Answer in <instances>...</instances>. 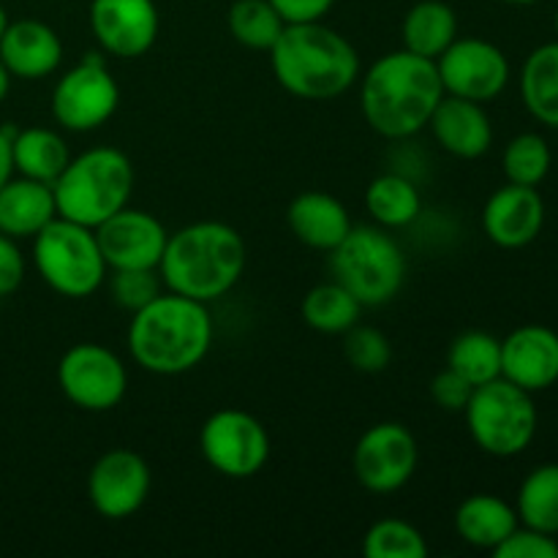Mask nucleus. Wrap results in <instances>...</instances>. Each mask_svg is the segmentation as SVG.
I'll return each mask as SVG.
<instances>
[{"instance_id":"obj_31","label":"nucleus","mask_w":558,"mask_h":558,"mask_svg":"<svg viewBox=\"0 0 558 558\" xmlns=\"http://www.w3.org/2000/svg\"><path fill=\"white\" fill-rule=\"evenodd\" d=\"M227 25L238 44L248 49H259V52H270L287 22L272 9L270 0H234L229 5Z\"/></svg>"},{"instance_id":"obj_28","label":"nucleus","mask_w":558,"mask_h":558,"mask_svg":"<svg viewBox=\"0 0 558 558\" xmlns=\"http://www.w3.org/2000/svg\"><path fill=\"white\" fill-rule=\"evenodd\" d=\"M300 311H303V319L311 330L322 332V336H343L360 322L363 303L338 281H327L316 283L305 294Z\"/></svg>"},{"instance_id":"obj_6","label":"nucleus","mask_w":558,"mask_h":558,"mask_svg":"<svg viewBox=\"0 0 558 558\" xmlns=\"http://www.w3.org/2000/svg\"><path fill=\"white\" fill-rule=\"evenodd\" d=\"M332 281L347 287L363 308L387 305L407 281V254L385 227H352L330 251Z\"/></svg>"},{"instance_id":"obj_25","label":"nucleus","mask_w":558,"mask_h":558,"mask_svg":"<svg viewBox=\"0 0 558 558\" xmlns=\"http://www.w3.org/2000/svg\"><path fill=\"white\" fill-rule=\"evenodd\" d=\"M11 161L14 172H20L22 178L52 185L71 161V153L58 131L33 125L11 134Z\"/></svg>"},{"instance_id":"obj_2","label":"nucleus","mask_w":558,"mask_h":558,"mask_svg":"<svg viewBox=\"0 0 558 558\" xmlns=\"http://www.w3.org/2000/svg\"><path fill=\"white\" fill-rule=\"evenodd\" d=\"M213 347V319L207 303L161 292L131 314L129 352L142 371L180 376L194 371Z\"/></svg>"},{"instance_id":"obj_22","label":"nucleus","mask_w":558,"mask_h":558,"mask_svg":"<svg viewBox=\"0 0 558 558\" xmlns=\"http://www.w3.org/2000/svg\"><path fill=\"white\" fill-rule=\"evenodd\" d=\"M52 218H58L52 185L11 174L0 185V232L14 240L36 238Z\"/></svg>"},{"instance_id":"obj_3","label":"nucleus","mask_w":558,"mask_h":558,"mask_svg":"<svg viewBox=\"0 0 558 558\" xmlns=\"http://www.w3.org/2000/svg\"><path fill=\"white\" fill-rule=\"evenodd\" d=\"M245 270V240L223 221H196L169 234L158 276L163 289L199 303L227 298Z\"/></svg>"},{"instance_id":"obj_10","label":"nucleus","mask_w":558,"mask_h":558,"mask_svg":"<svg viewBox=\"0 0 558 558\" xmlns=\"http://www.w3.org/2000/svg\"><path fill=\"white\" fill-rule=\"evenodd\" d=\"M202 458L227 480H251L270 458V434L243 409H218L199 430Z\"/></svg>"},{"instance_id":"obj_1","label":"nucleus","mask_w":558,"mask_h":558,"mask_svg":"<svg viewBox=\"0 0 558 558\" xmlns=\"http://www.w3.org/2000/svg\"><path fill=\"white\" fill-rule=\"evenodd\" d=\"M441 98L445 87L436 60L420 58L409 49L374 60L360 85L365 123L385 140H409L428 129Z\"/></svg>"},{"instance_id":"obj_38","label":"nucleus","mask_w":558,"mask_h":558,"mask_svg":"<svg viewBox=\"0 0 558 558\" xmlns=\"http://www.w3.org/2000/svg\"><path fill=\"white\" fill-rule=\"evenodd\" d=\"M25 281V256L14 238L0 232V298H9Z\"/></svg>"},{"instance_id":"obj_20","label":"nucleus","mask_w":558,"mask_h":558,"mask_svg":"<svg viewBox=\"0 0 558 558\" xmlns=\"http://www.w3.org/2000/svg\"><path fill=\"white\" fill-rule=\"evenodd\" d=\"M0 60L16 80H44L63 63V41L41 20L9 22L0 38Z\"/></svg>"},{"instance_id":"obj_14","label":"nucleus","mask_w":558,"mask_h":558,"mask_svg":"<svg viewBox=\"0 0 558 558\" xmlns=\"http://www.w3.org/2000/svg\"><path fill=\"white\" fill-rule=\"evenodd\" d=\"M153 474L145 458L125 447L104 452L87 474L93 510L107 521H125L145 507Z\"/></svg>"},{"instance_id":"obj_32","label":"nucleus","mask_w":558,"mask_h":558,"mask_svg":"<svg viewBox=\"0 0 558 558\" xmlns=\"http://www.w3.org/2000/svg\"><path fill=\"white\" fill-rule=\"evenodd\" d=\"M550 163H554V153H550L548 140L543 134H534V131L512 136L505 147V156H501L507 183L532 185V189H537L548 178Z\"/></svg>"},{"instance_id":"obj_8","label":"nucleus","mask_w":558,"mask_h":558,"mask_svg":"<svg viewBox=\"0 0 558 558\" xmlns=\"http://www.w3.org/2000/svg\"><path fill=\"white\" fill-rule=\"evenodd\" d=\"M469 436L490 458H515L532 447L539 428L534 396L505 376L474 387L466 409Z\"/></svg>"},{"instance_id":"obj_35","label":"nucleus","mask_w":558,"mask_h":558,"mask_svg":"<svg viewBox=\"0 0 558 558\" xmlns=\"http://www.w3.org/2000/svg\"><path fill=\"white\" fill-rule=\"evenodd\" d=\"M161 292L163 281L158 270H112V278H109V294H112L114 305L131 311V314L145 308Z\"/></svg>"},{"instance_id":"obj_11","label":"nucleus","mask_w":558,"mask_h":558,"mask_svg":"<svg viewBox=\"0 0 558 558\" xmlns=\"http://www.w3.org/2000/svg\"><path fill=\"white\" fill-rule=\"evenodd\" d=\"M58 387L82 412H109L129 392V371L112 349L85 341L60 357Z\"/></svg>"},{"instance_id":"obj_42","label":"nucleus","mask_w":558,"mask_h":558,"mask_svg":"<svg viewBox=\"0 0 558 558\" xmlns=\"http://www.w3.org/2000/svg\"><path fill=\"white\" fill-rule=\"evenodd\" d=\"M5 27H9V14H5V9H3V5H0V38H3Z\"/></svg>"},{"instance_id":"obj_44","label":"nucleus","mask_w":558,"mask_h":558,"mask_svg":"<svg viewBox=\"0 0 558 558\" xmlns=\"http://www.w3.org/2000/svg\"><path fill=\"white\" fill-rule=\"evenodd\" d=\"M554 25H556V33H558V5H556V16H554Z\"/></svg>"},{"instance_id":"obj_21","label":"nucleus","mask_w":558,"mask_h":558,"mask_svg":"<svg viewBox=\"0 0 558 558\" xmlns=\"http://www.w3.org/2000/svg\"><path fill=\"white\" fill-rule=\"evenodd\" d=\"M287 223L294 240L322 254H330L354 227L347 205L325 191H305L294 196L287 210Z\"/></svg>"},{"instance_id":"obj_5","label":"nucleus","mask_w":558,"mask_h":558,"mask_svg":"<svg viewBox=\"0 0 558 558\" xmlns=\"http://www.w3.org/2000/svg\"><path fill=\"white\" fill-rule=\"evenodd\" d=\"M54 207L60 218L96 229L134 194V167L118 147H90L65 163L52 183Z\"/></svg>"},{"instance_id":"obj_7","label":"nucleus","mask_w":558,"mask_h":558,"mask_svg":"<svg viewBox=\"0 0 558 558\" xmlns=\"http://www.w3.org/2000/svg\"><path fill=\"white\" fill-rule=\"evenodd\" d=\"M33 265L52 292L69 300L96 294L109 270L96 229L60 216L33 238Z\"/></svg>"},{"instance_id":"obj_37","label":"nucleus","mask_w":558,"mask_h":558,"mask_svg":"<svg viewBox=\"0 0 558 558\" xmlns=\"http://www.w3.org/2000/svg\"><path fill=\"white\" fill-rule=\"evenodd\" d=\"M472 392H474V385H469L463 376H458L456 371L450 368L439 371V374L434 376V381H430V398H434L436 407L445 409V412L463 414Z\"/></svg>"},{"instance_id":"obj_34","label":"nucleus","mask_w":558,"mask_h":558,"mask_svg":"<svg viewBox=\"0 0 558 558\" xmlns=\"http://www.w3.org/2000/svg\"><path fill=\"white\" fill-rule=\"evenodd\" d=\"M343 357L360 374H381L392 360V347L387 336L376 327L354 325L343 332Z\"/></svg>"},{"instance_id":"obj_15","label":"nucleus","mask_w":558,"mask_h":558,"mask_svg":"<svg viewBox=\"0 0 558 558\" xmlns=\"http://www.w3.org/2000/svg\"><path fill=\"white\" fill-rule=\"evenodd\" d=\"M96 238L109 270H158L169 232L156 216L125 205L98 223Z\"/></svg>"},{"instance_id":"obj_30","label":"nucleus","mask_w":558,"mask_h":558,"mask_svg":"<svg viewBox=\"0 0 558 558\" xmlns=\"http://www.w3.org/2000/svg\"><path fill=\"white\" fill-rule=\"evenodd\" d=\"M447 368L456 371L469 385L480 387L501 376V338L485 330H466L450 343Z\"/></svg>"},{"instance_id":"obj_40","label":"nucleus","mask_w":558,"mask_h":558,"mask_svg":"<svg viewBox=\"0 0 558 558\" xmlns=\"http://www.w3.org/2000/svg\"><path fill=\"white\" fill-rule=\"evenodd\" d=\"M14 174V161H11V134L0 129V185Z\"/></svg>"},{"instance_id":"obj_24","label":"nucleus","mask_w":558,"mask_h":558,"mask_svg":"<svg viewBox=\"0 0 558 558\" xmlns=\"http://www.w3.org/2000/svg\"><path fill=\"white\" fill-rule=\"evenodd\" d=\"M458 38V14L445 0H420L401 22L403 49L436 60Z\"/></svg>"},{"instance_id":"obj_27","label":"nucleus","mask_w":558,"mask_h":558,"mask_svg":"<svg viewBox=\"0 0 558 558\" xmlns=\"http://www.w3.org/2000/svg\"><path fill=\"white\" fill-rule=\"evenodd\" d=\"M365 210L379 227L403 229L420 218L423 196L407 174L385 172L371 180L365 189Z\"/></svg>"},{"instance_id":"obj_33","label":"nucleus","mask_w":558,"mask_h":558,"mask_svg":"<svg viewBox=\"0 0 558 558\" xmlns=\"http://www.w3.org/2000/svg\"><path fill=\"white\" fill-rule=\"evenodd\" d=\"M363 554L368 558H425L428 543L423 532L409 521L385 518L365 532Z\"/></svg>"},{"instance_id":"obj_4","label":"nucleus","mask_w":558,"mask_h":558,"mask_svg":"<svg viewBox=\"0 0 558 558\" xmlns=\"http://www.w3.org/2000/svg\"><path fill=\"white\" fill-rule=\"evenodd\" d=\"M278 85L300 101H332L360 80V54L325 22L287 25L270 49Z\"/></svg>"},{"instance_id":"obj_39","label":"nucleus","mask_w":558,"mask_h":558,"mask_svg":"<svg viewBox=\"0 0 558 558\" xmlns=\"http://www.w3.org/2000/svg\"><path fill=\"white\" fill-rule=\"evenodd\" d=\"M270 3L287 25H303V22L325 20L336 0H270Z\"/></svg>"},{"instance_id":"obj_23","label":"nucleus","mask_w":558,"mask_h":558,"mask_svg":"<svg viewBox=\"0 0 558 558\" xmlns=\"http://www.w3.org/2000/svg\"><path fill=\"white\" fill-rule=\"evenodd\" d=\"M518 521L515 505L494 494H474L463 499L456 510V532L466 545L494 554L496 545L505 543L515 529Z\"/></svg>"},{"instance_id":"obj_29","label":"nucleus","mask_w":558,"mask_h":558,"mask_svg":"<svg viewBox=\"0 0 558 558\" xmlns=\"http://www.w3.org/2000/svg\"><path fill=\"white\" fill-rule=\"evenodd\" d=\"M515 512L521 526L558 537V463H539L523 477Z\"/></svg>"},{"instance_id":"obj_18","label":"nucleus","mask_w":558,"mask_h":558,"mask_svg":"<svg viewBox=\"0 0 558 558\" xmlns=\"http://www.w3.org/2000/svg\"><path fill=\"white\" fill-rule=\"evenodd\" d=\"M501 376L532 396L558 385V332L523 325L501 338Z\"/></svg>"},{"instance_id":"obj_13","label":"nucleus","mask_w":558,"mask_h":558,"mask_svg":"<svg viewBox=\"0 0 558 558\" xmlns=\"http://www.w3.org/2000/svg\"><path fill=\"white\" fill-rule=\"evenodd\" d=\"M441 87L447 96L469 98V101L488 104L505 93L510 85V60L496 47L477 36H458L445 52L436 58Z\"/></svg>"},{"instance_id":"obj_9","label":"nucleus","mask_w":558,"mask_h":558,"mask_svg":"<svg viewBox=\"0 0 558 558\" xmlns=\"http://www.w3.org/2000/svg\"><path fill=\"white\" fill-rule=\"evenodd\" d=\"M120 104V87L101 54H87L52 87V118L60 129L87 134L109 123Z\"/></svg>"},{"instance_id":"obj_12","label":"nucleus","mask_w":558,"mask_h":558,"mask_svg":"<svg viewBox=\"0 0 558 558\" xmlns=\"http://www.w3.org/2000/svg\"><path fill=\"white\" fill-rule=\"evenodd\" d=\"M420 447L403 423H376L354 445L352 469L368 494L390 496L417 472Z\"/></svg>"},{"instance_id":"obj_16","label":"nucleus","mask_w":558,"mask_h":558,"mask_svg":"<svg viewBox=\"0 0 558 558\" xmlns=\"http://www.w3.org/2000/svg\"><path fill=\"white\" fill-rule=\"evenodd\" d=\"M158 9L153 0H93L90 31L98 47L112 58L136 60L158 38Z\"/></svg>"},{"instance_id":"obj_17","label":"nucleus","mask_w":558,"mask_h":558,"mask_svg":"<svg viewBox=\"0 0 558 558\" xmlns=\"http://www.w3.org/2000/svg\"><path fill=\"white\" fill-rule=\"evenodd\" d=\"M543 227L545 202L532 185H501L483 207V232L499 248H526L539 238Z\"/></svg>"},{"instance_id":"obj_36","label":"nucleus","mask_w":558,"mask_h":558,"mask_svg":"<svg viewBox=\"0 0 558 558\" xmlns=\"http://www.w3.org/2000/svg\"><path fill=\"white\" fill-rule=\"evenodd\" d=\"M496 558H558V539L537 529L518 526L510 537L494 548Z\"/></svg>"},{"instance_id":"obj_43","label":"nucleus","mask_w":558,"mask_h":558,"mask_svg":"<svg viewBox=\"0 0 558 558\" xmlns=\"http://www.w3.org/2000/svg\"><path fill=\"white\" fill-rule=\"evenodd\" d=\"M501 3H507V5H537V3H543V0H501Z\"/></svg>"},{"instance_id":"obj_41","label":"nucleus","mask_w":558,"mask_h":558,"mask_svg":"<svg viewBox=\"0 0 558 558\" xmlns=\"http://www.w3.org/2000/svg\"><path fill=\"white\" fill-rule=\"evenodd\" d=\"M9 90H11V74H9V69L3 65V60H0V104L5 101Z\"/></svg>"},{"instance_id":"obj_26","label":"nucleus","mask_w":558,"mask_h":558,"mask_svg":"<svg viewBox=\"0 0 558 558\" xmlns=\"http://www.w3.org/2000/svg\"><path fill=\"white\" fill-rule=\"evenodd\" d=\"M521 98L537 123L558 129V41L539 44L523 60Z\"/></svg>"},{"instance_id":"obj_19","label":"nucleus","mask_w":558,"mask_h":558,"mask_svg":"<svg viewBox=\"0 0 558 558\" xmlns=\"http://www.w3.org/2000/svg\"><path fill=\"white\" fill-rule=\"evenodd\" d=\"M428 125L434 131L436 145L463 161L483 158L494 145V123H490V114L485 112V104L469 101V98L445 93L436 112L430 114Z\"/></svg>"}]
</instances>
